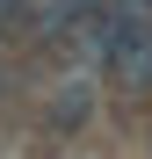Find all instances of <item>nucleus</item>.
Masks as SVG:
<instances>
[{"label":"nucleus","instance_id":"obj_1","mask_svg":"<svg viewBox=\"0 0 152 159\" xmlns=\"http://www.w3.org/2000/svg\"><path fill=\"white\" fill-rule=\"evenodd\" d=\"M94 116H101V87H94V80H65V87H51V94H44L36 130H44V138H80Z\"/></svg>","mask_w":152,"mask_h":159},{"label":"nucleus","instance_id":"obj_2","mask_svg":"<svg viewBox=\"0 0 152 159\" xmlns=\"http://www.w3.org/2000/svg\"><path fill=\"white\" fill-rule=\"evenodd\" d=\"M0 101H7V65H0Z\"/></svg>","mask_w":152,"mask_h":159},{"label":"nucleus","instance_id":"obj_3","mask_svg":"<svg viewBox=\"0 0 152 159\" xmlns=\"http://www.w3.org/2000/svg\"><path fill=\"white\" fill-rule=\"evenodd\" d=\"M145 152H152V145H145Z\"/></svg>","mask_w":152,"mask_h":159}]
</instances>
